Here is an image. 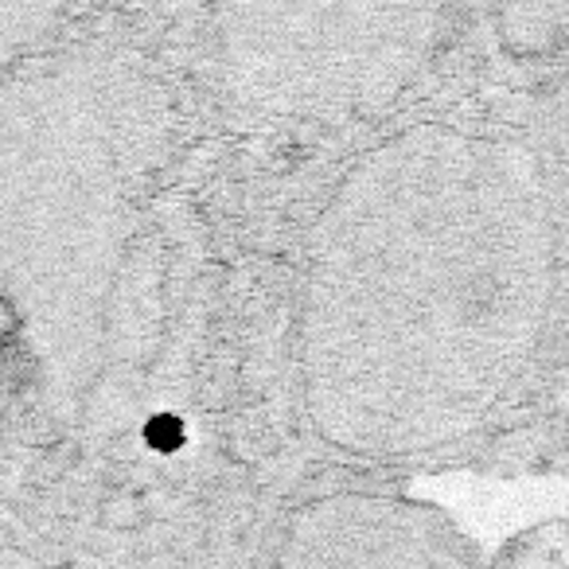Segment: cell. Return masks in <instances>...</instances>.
<instances>
[{
	"mask_svg": "<svg viewBox=\"0 0 569 569\" xmlns=\"http://www.w3.org/2000/svg\"><path fill=\"white\" fill-rule=\"evenodd\" d=\"M277 387L301 476L569 465V59L491 36L284 203Z\"/></svg>",
	"mask_w": 569,
	"mask_h": 569,
	"instance_id": "6da1fadb",
	"label": "cell"
},
{
	"mask_svg": "<svg viewBox=\"0 0 569 569\" xmlns=\"http://www.w3.org/2000/svg\"><path fill=\"white\" fill-rule=\"evenodd\" d=\"M207 126L281 188L449 87L488 43L468 4H199L164 12Z\"/></svg>",
	"mask_w": 569,
	"mask_h": 569,
	"instance_id": "7a4b0ae2",
	"label": "cell"
},
{
	"mask_svg": "<svg viewBox=\"0 0 569 569\" xmlns=\"http://www.w3.org/2000/svg\"><path fill=\"white\" fill-rule=\"evenodd\" d=\"M250 569H496L402 483L309 476L273 507Z\"/></svg>",
	"mask_w": 569,
	"mask_h": 569,
	"instance_id": "3957f363",
	"label": "cell"
},
{
	"mask_svg": "<svg viewBox=\"0 0 569 569\" xmlns=\"http://www.w3.org/2000/svg\"><path fill=\"white\" fill-rule=\"evenodd\" d=\"M496 569H569V522L566 527H546L538 535H530Z\"/></svg>",
	"mask_w": 569,
	"mask_h": 569,
	"instance_id": "277c9868",
	"label": "cell"
}]
</instances>
